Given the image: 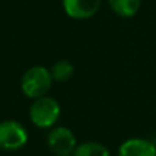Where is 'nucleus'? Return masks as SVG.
I'll return each instance as SVG.
<instances>
[{"instance_id":"1","label":"nucleus","mask_w":156,"mask_h":156,"mask_svg":"<svg viewBox=\"0 0 156 156\" xmlns=\"http://www.w3.org/2000/svg\"><path fill=\"white\" fill-rule=\"evenodd\" d=\"M53 76H51L50 69L36 65L29 68L21 79V90L28 98H36L44 97L50 91L53 86Z\"/></svg>"},{"instance_id":"6","label":"nucleus","mask_w":156,"mask_h":156,"mask_svg":"<svg viewBox=\"0 0 156 156\" xmlns=\"http://www.w3.org/2000/svg\"><path fill=\"white\" fill-rule=\"evenodd\" d=\"M118 156H156V147L145 138H129L119 147Z\"/></svg>"},{"instance_id":"5","label":"nucleus","mask_w":156,"mask_h":156,"mask_svg":"<svg viewBox=\"0 0 156 156\" xmlns=\"http://www.w3.org/2000/svg\"><path fill=\"white\" fill-rule=\"evenodd\" d=\"M62 7L73 20H88L100 11L101 0H62Z\"/></svg>"},{"instance_id":"8","label":"nucleus","mask_w":156,"mask_h":156,"mask_svg":"<svg viewBox=\"0 0 156 156\" xmlns=\"http://www.w3.org/2000/svg\"><path fill=\"white\" fill-rule=\"evenodd\" d=\"M72 156H111V152L101 142L87 141V142L77 144Z\"/></svg>"},{"instance_id":"10","label":"nucleus","mask_w":156,"mask_h":156,"mask_svg":"<svg viewBox=\"0 0 156 156\" xmlns=\"http://www.w3.org/2000/svg\"><path fill=\"white\" fill-rule=\"evenodd\" d=\"M155 147H156V144H155Z\"/></svg>"},{"instance_id":"7","label":"nucleus","mask_w":156,"mask_h":156,"mask_svg":"<svg viewBox=\"0 0 156 156\" xmlns=\"http://www.w3.org/2000/svg\"><path fill=\"white\" fill-rule=\"evenodd\" d=\"M108 2L112 11L122 18L134 17L141 7V0H108Z\"/></svg>"},{"instance_id":"3","label":"nucleus","mask_w":156,"mask_h":156,"mask_svg":"<svg viewBox=\"0 0 156 156\" xmlns=\"http://www.w3.org/2000/svg\"><path fill=\"white\" fill-rule=\"evenodd\" d=\"M28 142V133L25 127L17 120L0 122V149L18 151Z\"/></svg>"},{"instance_id":"9","label":"nucleus","mask_w":156,"mask_h":156,"mask_svg":"<svg viewBox=\"0 0 156 156\" xmlns=\"http://www.w3.org/2000/svg\"><path fill=\"white\" fill-rule=\"evenodd\" d=\"M50 72L54 82L65 83L72 79L75 73V66L66 59H61V61H57L55 64H53Z\"/></svg>"},{"instance_id":"4","label":"nucleus","mask_w":156,"mask_h":156,"mask_svg":"<svg viewBox=\"0 0 156 156\" xmlns=\"http://www.w3.org/2000/svg\"><path fill=\"white\" fill-rule=\"evenodd\" d=\"M48 149L57 156H72L77 147L73 131L68 127L59 126L53 129L47 136Z\"/></svg>"},{"instance_id":"2","label":"nucleus","mask_w":156,"mask_h":156,"mask_svg":"<svg viewBox=\"0 0 156 156\" xmlns=\"http://www.w3.org/2000/svg\"><path fill=\"white\" fill-rule=\"evenodd\" d=\"M61 106L51 97H40L33 100L29 108V119L39 129H50L58 122Z\"/></svg>"}]
</instances>
